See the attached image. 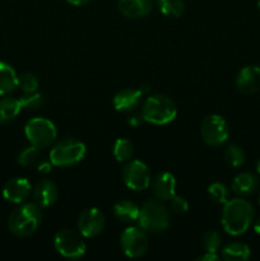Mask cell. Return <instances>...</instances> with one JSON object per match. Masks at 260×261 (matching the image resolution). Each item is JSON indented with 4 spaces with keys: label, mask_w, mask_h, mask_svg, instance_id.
Wrapping results in <instances>:
<instances>
[{
    "label": "cell",
    "mask_w": 260,
    "mask_h": 261,
    "mask_svg": "<svg viewBox=\"0 0 260 261\" xmlns=\"http://www.w3.org/2000/svg\"><path fill=\"white\" fill-rule=\"evenodd\" d=\"M19 101L23 109L36 110L40 109V107L45 103V97H43V94L38 93V92L36 91L32 92V93H24L20 97Z\"/></svg>",
    "instance_id": "obj_29"
},
{
    "label": "cell",
    "mask_w": 260,
    "mask_h": 261,
    "mask_svg": "<svg viewBox=\"0 0 260 261\" xmlns=\"http://www.w3.org/2000/svg\"><path fill=\"white\" fill-rule=\"evenodd\" d=\"M200 134L204 143L209 147H222L229 138V126L219 115H209L200 125Z\"/></svg>",
    "instance_id": "obj_8"
},
{
    "label": "cell",
    "mask_w": 260,
    "mask_h": 261,
    "mask_svg": "<svg viewBox=\"0 0 260 261\" xmlns=\"http://www.w3.org/2000/svg\"><path fill=\"white\" fill-rule=\"evenodd\" d=\"M152 191L155 199L161 201H168L176 193L175 176L167 171L157 173L152 181Z\"/></svg>",
    "instance_id": "obj_14"
},
{
    "label": "cell",
    "mask_w": 260,
    "mask_h": 261,
    "mask_svg": "<svg viewBox=\"0 0 260 261\" xmlns=\"http://www.w3.org/2000/svg\"><path fill=\"white\" fill-rule=\"evenodd\" d=\"M20 101L13 97L0 98V125H7L12 122L22 111Z\"/></svg>",
    "instance_id": "obj_21"
},
{
    "label": "cell",
    "mask_w": 260,
    "mask_h": 261,
    "mask_svg": "<svg viewBox=\"0 0 260 261\" xmlns=\"http://www.w3.org/2000/svg\"><path fill=\"white\" fill-rule=\"evenodd\" d=\"M51 166H53L51 162H38V172L48 173L51 171Z\"/></svg>",
    "instance_id": "obj_33"
},
{
    "label": "cell",
    "mask_w": 260,
    "mask_h": 261,
    "mask_svg": "<svg viewBox=\"0 0 260 261\" xmlns=\"http://www.w3.org/2000/svg\"><path fill=\"white\" fill-rule=\"evenodd\" d=\"M112 154L117 162H127L134 154V145L126 138H119L112 145Z\"/></svg>",
    "instance_id": "obj_23"
},
{
    "label": "cell",
    "mask_w": 260,
    "mask_h": 261,
    "mask_svg": "<svg viewBox=\"0 0 260 261\" xmlns=\"http://www.w3.org/2000/svg\"><path fill=\"white\" fill-rule=\"evenodd\" d=\"M236 88L244 94H252L260 91V66H244L236 75Z\"/></svg>",
    "instance_id": "obj_12"
},
{
    "label": "cell",
    "mask_w": 260,
    "mask_h": 261,
    "mask_svg": "<svg viewBox=\"0 0 260 261\" xmlns=\"http://www.w3.org/2000/svg\"><path fill=\"white\" fill-rule=\"evenodd\" d=\"M257 9L260 10V0H257Z\"/></svg>",
    "instance_id": "obj_39"
},
{
    "label": "cell",
    "mask_w": 260,
    "mask_h": 261,
    "mask_svg": "<svg viewBox=\"0 0 260 261\" xmlns=\"http://www.w3.org/2000/svg\"><path fill=\"white\" fill-rule=\"evenodd\" d=\"M219 259H222V257L218 256V255H217V252H206L205 251V254L201 255V256H199L196 260L198 261H217Z\"/></svg>",
    "instance_id": "obj_32"
},
{
    "label": "cell",
    "mask_w": 260,
    "mask_h": 261,
    "mask_svg": "<svg viewBox=\"0 0 260 261\" xmlns=\"http://www.w3.org/2000/svg\"><path fill=\"white\" fill-rule=\"evenodd\" d=\"M42 211L36 203H22L10 213L8 228L15 237H28L35 233L42 223Z\"/></svg>",
    "instance_id": "obj_2"
},
{
    "label": "cell",
    "mask_w": 260,
    "mask_h": 261,
    "mask_svg": "<svg viewBox=\"0 0 260 261\" xmlns=\"http://www.w3.org/2000/svg\"><path fill=\"white\" fill-rule=\"evenodd\" d=\"M150 88H152V87H150V84H148V83H143L142 86L139 87V91L142 92L143 96H144V94H147L148 92H150Z\"/></svg>",
    "instance_id": "obj_36"
},
{
    "label": "cell",
    "mask_w": 260,
    "mask_h": 261,
    "mask_svg": "<svg viewBox=\"0 0 260 261\" xmlns=\"http://www.w3.org/2000/svg\"><path fill=\"white\" fill-rule=\"evenodd\" d=\"M59 198V189L51 180H41L33 189V199L41 208H48L54 205Z\"/></svg>",
    "instance_id": "obj_16"
},
{
    "label": "cell",
    "mask_w": 260,
    "mask_h": 261,
    "mask_svg": "<svg viewBox=\"0 0 260 261\" xmlns=\"http://www.w3.org/2000/svg\"><path fill=\"white\" fill-rule=\"evenodd\" d=\"M120 246L125 256L130 259L142 257L149 247L147 232L140 228L139 226H130L124 229L120 236Z\"/></svg>",
    "instance_id": "obj_9"
},
{
    "label": "cell",
    "mask_w": 260,
    "mask_h": 261,
    "mask_svg": "<svg viewBox=\"0 0 260 261\" xmlns=\"http://www.w3.org/2000/svg\"><path fill=\"white\" fill-rule=\"evenodd\" d=\"M259 189V178L251 172L239 173L232 181V191L237 195L249 196Z\"/></svg>",
    "instance_id": "obj_18"
},
{
    "label": "cell",
    "mask_w": 260,
    "mask_h": 261,
    "mask_svg": "<svg viewBox=\"0 0 260 261\" xmlns=\"http://www.w3.org/2000/svg\"><path fill=\"white\" fill-rule=\"evenodd\" d=\"M224 160L231 167H241L245 162V153L237 144H229L224 150Z\"/></svg>",
    "instance_id": "obj_26"
},
{
    "label": "cell",
    "mask_w": 260,
    "mask_h": 261,
    "mask_svg": "<svg viewBox=\"0 0 260 261\" xmlns=\"http://www.w3.org/2000/svg\"><path fill=\"white\" fill-rule=\"evenodd\" d=\"M254 231H255V233L260 234V218L255 221V223H254Z\"/></svg>",
    "instance_id": "obj_37"
},
{
    "label": "cell",
    "mask_w": 260,
    "mask_h": 261,
    "mask_svg": "<svg viewBox=\"0 0 260 261\" xmlns=\"http://www.w3.org/2000/svg\"><path fill=\"white\" fill-rule=\"evenodd\" d=\"M250 247L242 242H231L222 250L221 257L226 261H246L250 259Z\"/></svg>",
    "instance_id": "obj_22"
},
{
    "label": "cell",
    "mask_w": 260,
    "mask_h": 261,
    "mask_svg": "<svg viewBox=\"0 0 260 261\" xmlns=\"http://www.w3.org/2000/svg\"><path fill=\"white\" fill-rule=\"evenodd\" d=\"M208 194L216 203L226 204L228 201V189L221 182H213L208 186Z\"/></svg>",
    "instance_id": "obj_30"
},
{
    "label": "cell",
    "mask_w": 260,
    "mask_h": 261,
    "mask_svg": "<svg viewBox=\"0 0 260 261\" xmlns=\"http://www.w3.org/2000/svg\"><path fill=\"white\" fill-rule=\"evenodd\" d=\"M160 12L165 17L178 18L185 10V2L184 0H155Z\"/></svg>",
    "instance_id": "obj_24"
},
{
    "label": "cell",
    "mask_w": 260,
    "mask_h": 261,
    "mask_svg": "<svg viewBox=\"0 0 260 261\" xmlns=\"http://www.w3.org/2000/svg\"><path fill=\"white\" fill-rule=\"evenodd\" d=\"M143 93L139 89L124 88L117 92L112 98L115 110L120 112H132L142 103Z\"/></svg>",
    "instance_id": "obj_15"
},
{
    "label": "cell",
    "mask_w": 260,
    "mask_h": 261,
    "mask_svg": "<svg viewBox=\"0 0 260 261\" xmlns=\"http://www.w3.org/2000/svg\"><path fill=\"white\" fill-rule=\"evenodd\" d=\"M201 246L206 252H217L222 246V234L218 231H208L201 237Z\"/></svg>",
    "instance_id": "obj_27"
},
{
    "label": "cell",
    "mask_w": 260,
    "mask_h": 261,
    "mask_svg": "<svg viewBox=\"0 0 260 261\" xmlns=\"http://www.w3.org/2000/svg\"><path fill=\"white\" fill-rule=\"evenodd\" d=\"M138 224L147 233L166 231L171 223V213L161 200H147L140 208Z\"/></svg>",
    "instance_id": "obj_4"
},
{
    "label": "cell",
    "mask_w": 260,
    "mask_h": 261,
    "mask_svg": "<svg viewBox=\"0 0 260 261\" xmlns=\"http://www.w3.org/2000/svg\"><path fill=\"white\" fill-rule=\"evenodd\" d=\"M140 115L145 122L163 126L175 120L177 107L170 97L165 94H153L147 97V99L143 102Z\"/></svg>",
    "instance_id": "obj_3"
},
{
    "label": "cell",
    "mask_w": 260,
    "mask_h": 261,
    "mask_svg": "<svg viewBox=\"0 0 260 261\" xmlns=\"http://www.w3.org/2000/svg\"><path fill=\"white\" fill-rule=\"evenodd\" d=\"M24 135L30 144L43 149L55 143L58 130L51 120L46 117H33L25 124Z\"/></svg>",
    "instance_id": "obj_6"
},
{
    "label": "cell",
    "mask_w": 260,
    "mask_h": 261,
    "mask_svg": "<svg viewBox=\"0 0 260 261\" xmlns=\"http://www.w3.org/2000/svg\"><path fill=\"white\" fill-rule=\"evenodd\" d=\"M254 206L250 201L242 198L228 200L222 212V226L231 236L244 234L254 221Z\"/></svg>",
    "instance_id": "obj_1"
},
{
    "label": "cell",
    "mask_w": 260,
    "mask_h": 261,
    "mask_svg": "<svg viewBox=\"0 0 260 261\" xmlns=\"http://www.w3.org/2000/svg\"><path fill=\"white\" fill-rule=\"evenodd\" d=\"M40 148L31 144L28 145V147L23 148V149L18 153L17 162L19 163L22 167H31V166L40 162Z\"/></svg>",
    "instance_id": "obj_25"
},
{
    "label": "cell",
    "mask_w": 260,
    "mask_h": 261,
    "mask_svg": "<svg viewBox=\"0 0 260 261\" xmlns=\"http://www.w3.org/2000/svg\"><path fill=\"white\" fill-rule=\"evenodd\" d=\"M40 86L37 76L32 73H23L18 75V88L22 89L23 93H32L36 92Z\"/></svg>",
    "instance_id": "obj_28"
},
{
    "label": "cell",
    "mask_w": 260,
    "mask_h": 261,
    "mask_svg": "<svg viewBox=\"0 0 260 261\" xmlns=\"http://www.w3.org/2000/svg\"><path fill=\"white\" fill-rule=\"evenodd\" d=\"M86 153L84 143L74 138H65L54 144L50 150V162L56 167H70L81 162Z\"/></svg>",
    "instance_id": "obj_5"
},
{
    "label": "cell",
    "mask_w": 260,
    "mask_h": 261,
    "mask_svg": "<svg viewBox=\"0 0 260 261\" xmlns=\"http://www.w3.org/2000/svg\"><path fill=\"white\" fill-rule=\"evenodd\" d=\"M18 88V75L8 63L0 61V96H8Z\"/></svg>",
    "instance_id": "obj_20"
},
{
    "label": "cell",
    "mask_w": 260,
    "mask_h": 261,
    "mask_svg": "<svg viewBox=\"0 0 260 261\" xmlns=\"http://www.w3.org/2000/svg\"><path fill=\"white\" fill-rule=\"evenodd\" d=\"M256 171H257V173L260 175V160H257V162H256Z\"/></svg>",
    "instance_id": "obj_38"
},
{
    "label": "cell",
    "mask_w": 260,
    "mask_h": 261,
    "mask_svg": "<svg viewBox=\"0 0 260 261\" xmlns=\"http://www.w3.org/2000/svg\"><path fill=\"white\" fill-rule=\"evenodd\" d=\"M54 247L65 259L79 260L86 254V242L81 232L73 229H61L54 237Z\"/></svg>",
    "instance_id": "obj_7"
},
{
    "label": "cell",
    "mask_w": 260,
    "mask_h": 261,
    "mask_svg": "<svg viewBox=\"0 0 260 261\" xmlns=\"http://www.w3.org/2000/svg\"><path fill=\"white\" fill-rule=\"evenodd\" d=\"M120 13L129 19H140L152 12L153 0H119Z\"/></svg>",
    "instance_id": "obj_17"
},
{
    "label": "cell",
    "mask_w": 260,
    "mask_h": 261,
    "mask_svg": "<svg viewBox=\"0 0 260 261\" xmlns=\"http://www.w3.org/2000/svg\"><path fill=\"white\" fill-rule=\"evenodd\" d=\"M121 177L126 188L134 191L147 190L150 185V171L144 162L129 160L121 170Z\"/></svg>",
    "instance_id": "obj_10"
},
{
    "label": "cell",
    "mask_w": 260,
    "mask_h": 261,
    "mask_svg": "<svg viewBox=\"0 0 260 261\" xmlns=\"http://www.w3.org/2000/svg\"><path fill=\"white\" fill-rule=\"evenodd\" d=\"M140 208L132 200H120L114 205V214L122 223H134L139 218Z\"/></svg>",
    "instance_id": "obj_19"
},
{
    "label": "cell",
    "mask_w": 260,
    "mask_h": 261,
    "mask_svg": "<svg viewBox=\"0 0 260 261\" xmlns=\"http://www.w3.org/2000/svg\"><path fill=\"white\" fill-rule=\"evenodd\" d=\"M69 4L74 5V7H82V5H86L89 0H65Z\"/></svg>",
    "instance_id": "obj_35"
},
{
    "label": "cell",
    "mask_w": 260,
    "mask_h": 261,
    "mask_svg": "<svg viewBox=\"0 0 260 261\" xmlns=\"http://www.w3.org/2000/svg\"><path fill=\"white\" fill-rule=\"evenodd\" d=\"M31 184L24 177H14L10 178L3 188V196L7 201L13 204H22L30 196Z\"/></svg>",
    "instance_id": "obj_13"
},
{
    "label": "cell",
    "mask_w": 260,
    "mask_h": 261,
    "mask_svg": "<svg viewBox=\"0 0 260 261\" xmlns=\"http://www.w3.org/2000/svg\"><path fill=\"white\" fill-rule=\"evenodd\" d=\"M142 121H144L142 115H133L129 119V125H132V126H139L142 124Z\"/></svg>",
    "instance_id": "obj_34"
},
{
    "label": "cell",
    "mask_w": 260,
    "mask_h": 261,
    "mask_svg": "<svg viewBox=\"0 0 260 261\" xmlns=\"http://www.w3.org/2000/svg\"><path fill=\"white\" fill-rule=\"evenodd\" d=\"M170 208L172 209V212L177 214H184L189 211V203L185 198L183 196H177L175 195L170 199Z\"/></svg>",
    "instance_id": "obj_31"
},
{
    "label": "cell",
    "mask_w": 260,
    "mask_h": 261,
    "mask_svg": "<svg viewBox=\"0 0 260 261\" xmlns=\"http://www.w3.org/2000/svg\"><path fill=\"white\" fill-rule=\"evenodd\" d=\"M106 226V218L103 213L97 208H87L79 214L78 229L86 239H93L98 236Z\"/></svg>",
    "instance_id": "obj_11"
},
{
    "label": "cell",
    "mask_w": 260,
    "mask_h": 261,
    "mask_svg": "<svg viewBox=\"0 0 260 261\" xmlns=\"http://www.w3.org/2000/svg\"><path fill=\"white\" fill-rule=\"evenodd\" d=\"M257 201H259V205H260V191H259V199H257Z\"/></svg>",
    "instance_id": "obj_40"
}]
</instances>
